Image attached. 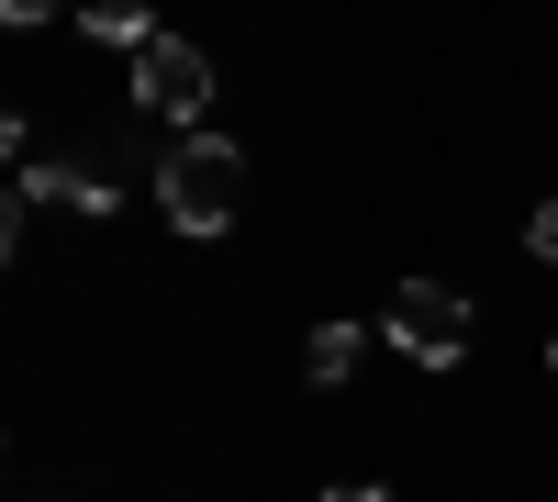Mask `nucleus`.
Instances as JSON below:
<instances>
[{"label": "nucleus", "mask_w": 558, "mask_h": 502, "mask_svg": "<svg viewBox=\"0 0 558 502\" xmlns=\"http://www.w3.org/2000/svg\"><path fill=\"white\" fill-rule=\"evenodd\" d=\"M134 112H146V123H202L213 112V57H202L191 34L134 45Z\"/></svg>", "instance_id": "nucleus-2"}, {"label": "nucleus", "mask_w": 558, "mask_h": 502, "mask_svg": "<svg viewBox=\"0 0 558 502\" xmlns=\"http://www.w3.org/2000/svg\"><path fill=\"white\" fill-rule=\"evenodd\" d=\"M357 357H368V335H357V325H313V346H302V369H313L324 391H336V380L357 369Z\"/></svg>", "instance_id": "nucleus-4"}, {"label": "nucleus", "mask_w": 558, "mask_h": 502, "mask_svg": "<svg viewBox=\"0 0 558 502\" xmlns=\"http://www.w3.org/2000/svg\"><path fill=\"white\" fill-rule=\"evenodd\" d=\"M89 34L134 57V45H157V12H146V0H89Z\"/></svg>", "instance_id": "nucleus-5"}, {"label": "nucleus", "mask_w": 558, "mask_h": 502, "mask_svg": "<svg viewBox=\"0 0 558 502\" xmlns=\"http://www.w3.org/2000/svg\"><path fill=\"white\" fill-rule=\"evenodd\" d=\"M324 502H391V491H324Z\"/></svg>", "instance_id": "nucleus-8"}, {"label": "nucleus", "mask_w": 558, "mask_h": 502, "mask_svg": "<svg viewBox=\"0 0 558 502\" xmlns=\"http://www.w3.org/2000/svg\"><path fill=\"white\" fill-rule=\"evenodd\" d=\"M0 12H12V23H57V0H0Z\"/></svg>", "instance_id": "nucleus-7"}, {"label": "nucleus", "mask_w": 558, "mask_h": 502, "mask_svg": "<svg viewBox=\"0 0 558 502\" xmlns=\"http://www.w3.org/2000/svg\"><path fill=\"white\" fill-rule=\"evenodd\" d=\"M525 246H536V257H558V201H536V223H525Z\"/></svg>", "instance_id": "nucleus-6"}, {"label": "nucleus", "mask_w": 558, "mask_h": 502, "mask_svg": "<svg viewBox=\"0 0 558 502\" xmlns=\"http://www.w3.org/2000/svg\"><path fill=\"white\" fill-rule=\"evenodd\" d=\"M547 369H558V346H547Z\"/></svg>", "instance_id": "nucleus-9"}, {"label": "nucleus", "mask_w": 558, "mask_h": 502, "mask_svg": "<svg viewBox=\"0 0 558 502\" xmlns=\"http://www.w3.org/2000/svg\"><path fill=\"white\" fill-rule=\"evenodd\" d=\"M157 212L179 235H223V223L246 212V146H223V134H191L168 168H157Z\"/></svg>", "instance_id": "nucleus-1"}, {"label": "nucleus", "mask_w": 558, "mask_h": 502, "mask_svg": "<svg viewBox=\"0 0 558 502\" xmlns=\"http://www.w3.org/2000/svg\"><path fill=\"white\" fill-rule=\"evenodd\" d=\"M391 346L413 357V369H458V357H470V291L402 280V291H391Z\"/></svg>", "instance_id": "nucleus-3"}]
</instances>
